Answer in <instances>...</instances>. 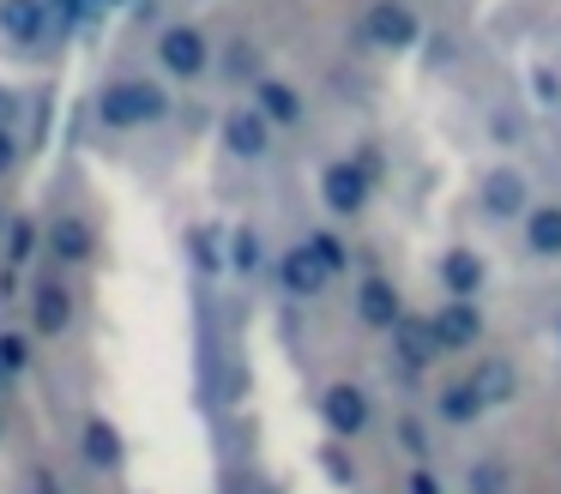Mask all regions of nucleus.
Returning <instances> with one entry per match:
<instances>
[{
    "mask_svg": "<svg viewBox=\"0 0 561 494\" xmlns=\"http://www.w3.org/2000/svg\"><path fill=\"white\" fill-rule=\"evenodd\" d=\"M363 43L375 55H404L423 43V7L416 0H368L363 12Z\"/></svg>",
    "mask_w": 561,
    "mask_h": 494,
    "instance_id": "obj_7",
    "label": "nucleus"
},
{
    "mask_svg": "<svg viewBox=\"0 0 561 494\" xmlns=\"http://www.w3.org/2000/svg\"><path fill=\"white\" fill-rule=\"evenodd\" d=\"M483 289H489V260H483V248H477V241H453V248L440 253V296H471V301H483Z\"/></svg>",
    "mask_w": 561,
    "mask_h": 494,
    "instance_id": "obj_13",
    "label": "nucleus"
},
{
    "mask_svg": "<svg viewBox=\"0 0 561 494\" xmlns=\"http://www.w3.org/2000/svg\"><path fill=\"white\" fill-rule=\"evenodd\" d=\"M7 380H13V374H7V368H0V392H7Z\"/></svg>",
    "mask_w": 561,
    "mask_h": 494,
    "instance_id": "obj_31",
    "label": "nucleus"
},
{
    "mask_svg": "<svg viewBox=\"0 0 561 494\" xmlns=\"http://www.w3.org/2000/svg\"><path fill=\"white\" fill-rule=\"evenodd\" d=\"M399 489L404 494H453V482H447V470H440V464H404Z\"/></svg>",
    "mask_w": 561,
    "mask_h": 494,
    "instance_id": "obj_21",
    "label": "nucleus"
},
{
    "mask_svg": "<svg viewBox=\"0 0 561 494\" xmlns=\"http://www.w3.org/2000/svg\"><path fill=\"white\" fill-rule=\"evenodd\" d=\"M556 344H561V320H556Z\"/></svg>",
    "mask_w": 561,
    "mask_h": 494,
    "instance_id": "obj_34",
    "label": "nucleus"
},
{
    "mask_svg": "<svg viewBox=\"0 0 561 494\" xmlns=\"http://www.w3.org/2000/svg\"><path fill=\"white\" fill-rule=\"evenodd\" d=\"M79 446H85V464L103 470V476H115V470L127 464V440H122V428H115L110 416H91L85 434H79Z\"/></svg>",
    "mask_w": 561,
    "mask_h": 494,
    "instance_id": "obj_18",
    "label": "nucleus"
},
{
    "mask_svg": "<svg viewBox=\"0 0 561 494\" xmlns=\"http://www.w3.org/2000/svg\"><path fill=\"white\" fill-rule=\"evenodd\" d=\"M91 7H98V12H103V7H110V0H91Z\"/></svg>",
    "mask_w": 561,
    "mask_h": 494,
    "instance_id": "obj_33",
    "label": "nucleus"
},
{
    "mask_svg": "<svg viewBox=\"0 0 561 494\" xmlns=\"http://www.w3.org/2000/svg\"><path fill=\"white\" fill-rule=\"evenodd\" d=\"M230 265H236V272H254V265H260V235H254V229H236V235H230Z\"/></svg>",
    "mask_w": 561,
    "mask_h": 494,
    "instance_id": "obj_25",
    "label": "nucleus"
},
{
    "mask_svg": "<svg viewBox=\"0 0 561 494\" xmlns=\"http://www.w3.org/2000/svg\"><path fill=\"white\" fill-rule=\"evenodd\" d=\"M91 248H98V235H91V223L85 217H55L49 223V253L55 260H67V265H79V260H91Z\"/></svg>",
    "mask_w": 561,
    "mask_h": 494,
    "instance_id": "obj_20",
    "label": "nucleus"
},
{
    "mask_svg": "<svg viewBox=\"0 0 561 494\" xmlns=\"http://www.w3.org/2000/svg\"><path fill=\"white\" fill-rule=\"evenodd\" d=\"M320 422H327L332 440H363V434H375V422H380V398L368 392L363 380L339 374V380L320 386Z\"/></svg>",
    "mask_w": 561,
    "mask_h": 494,
    "instance_id": "obj_3",
    "label": "nucleus"
},
{
    "mask_svg": "<svg viewBox=\"0 0 561 494\" xmlns=\"http://www.w3.org/2000/svg\"><path fill=\"white\" fill-rule=\"evenodd\" d=\"M278 284H284V296H296V301H314V296H327L332 272L320 265V253L308 248V241H296V248L278 260Z\"/></svg>",
    "mask_w": 561,
    "mask_h": 494,
    "instance_id": "obj_15",
    "label": "nucleus"
},
{
    "mask_svg": "<svg viewBox=\"0 0 561 494\" xmlns=\"http://www.w3.org/2000/svg\"><path fill=\"white\" fill-rule=\"evenodd\" d=\"M224 55H230V60H224V67H230L236 79H242V72H254V67H260V55H254V48H248V43H230V48H224Z\"/></svg>",
    "mask_w": 561,
    "mask_h": 494,
    "instance_id": "obj_27",
    "label": "nucleus"
},
{
    "mask_svg": "<svg viewBox=\"0 0 561 494\" xmlns=\"http://www.w3.org/2000/svg\"><path fill=\"white\" fill-rule=\"evenodd\" d=\"M404 296H399V284H392L387 272H368L363 284H356V320L368 325V332H380V337H392L399 332V320H404Z\"/></svg>",
    "mask_w": 561,
    "mask_h": 494,
    "instance_id": "obj_12",
    "label": "nucleus"
},
{
    "mask_svg": "<svg viewBox=\"0 0 561 494\" xmlns=\"http://www.w3.org/2000/svg\"><path fill=\"white\" fill-rule=\"evenodd\" d=\"M37 494H61V489H55V482H49V476H43V482H37Z\"/></svg>",
    "mask_w": 561,
    "mask_h": 494,
    "instance_id": "obj_30",
    "label": "nucleus"
},
{
    "mask_svg": "<svg viewBox=\"0 0 561 494\" xmlns=\"http://www.w3.org/2000/svg\"><path fill=\"white\" fill-rule=\"evenodd\" d=\"M254 108L272 120V127H302V120H308V96H302V84L272 79V72H260V79H254Z\"/></svg>",
    "mask_w": 561,
    "mask_h": 494,
    "instance_id": "obj_16",
    "label": "nucleus"
},
{
    "mask_svg": "<svg viewBox=\"0 0 561 494\" xmlns=\"http://www.w3.org/2000/svg\"><path fill=\"white\" fill-rule=\"evenodd\" d=\"M170 115V91L151 79H110L98 91V120L115 133H139V127H158Z\"/></svg>",
    "mask_w": 561,
    "mask_h": 494,
    "instance_id": "obj_2",
    "label": "nucleus"
},
{
    "mask_svg": "<svg viewBox=\"0 0 561 494\" xmlns=\"http://www.w3.org/2000/svg\"><path fill=\"white\" fill-rule=\"evenodd\" d=\"M513 248H519L525 265L556 272L561 265V193H537L531 211L519 217V229H513Z\"/></svg>",
    "mask_w": 561,
    "mask_h": 494,
    "instance_id": "obj_6",
    "label": "nucleus"
},
{
    "mask_svg": "<svg viewBox=\"0 0 561 494\" xmlns=\"http://www.w3.org/2000/svg\"><path fill=\"white\" fill-rule=\"evenodd\" d=\"M320 205H327L339 223H351V217H363L368 205H375V169L363 163V157H332L327 169H320Z\"/></svg>",
    "mask_w": 561,
    "mask_h": 494,
    "instance_id": "obj_5",
    "label": "nucleus"
},
{
    "mask_svg": "<svg viewBox=\"0 0 561 494\" xmlns=\"http://www.w3.org/2000/svg\"><path fill=\"white\" fill-rule=\"evenodd\" d=\"M272 133L278 127H272L254 103H242V108L224 115V151H230L236 163H260V157H272Z\"/></svg>",
    "mask_w": 561,
    "mask_h": 494,
    "instance_id": "obj_14",
    "label": "nucleus"
},
{
    "mask_svg": "<svg viewBox=\"0 0 561 494\" xmlns=\"http://www.w3.org/2000/svg\"><path fill=\"white\" fill-rule=\"evenodd\" d=\"M531 199H537V181L519 157H489L471 181V217L483 229H519Z\"/></svg>",
    "mask_w": 561,
    "mask_h": 494,
    "instance_id": "obj_1",
    "label": "nucleus"
},
{
    "mask_svg": "<svg viewBox=\"0 0 561 494\" xmlns=\"http://www.w3.org/2000/svg\"><path fill=\"white\" fill-rule=\"evenodd\" d=\"M465 374H471V386L483 392V404H489V410L519 404V398L531 392V368H525L519 349H477Z\"/></svg>",
    "mask_w": 561,
    "mask_h": 494,
    "instance_id": "obj_8",
    "label": "nucleus"
},
{
    "mask_svg": "<svg viewBox=\"0 0 561 494\" xmlns=\"http://www.w3.org/2000/svg\"><path fill=\"white\" fill-rule=\"evenodd\" d=\"M489 416V404H483V392L471 386V374H440L435 380V404H428V422H435L440 434H471L477 422Z\"/></svg>",
    "mask_w": 561,
    "mask_h": 494,
    "instance_id": "obj_9",
    "label": "nucleus"
},
{
    "mask_svg": "<svg viewBox=\"0 0 561 494\" xmlns=\"http://www.w3.org/2000/svg\"><path fill=\"white\" fill-rule=\"evenodd\" d=\"M0 36L43 43V36H49V7H43V0H0Z\"/></svg>",
    "mask_w": 561,
    "mask_h": 494,
    "instance_id": "obj_19",
    "label": "nucleus"
},
{
    "mask_svg": "<svg viewBox=\"0 0 561 494\" xmlns=\"http://www.w3.org/2000/svg\"><path fill=\"white\" fill-rule=\"evenodd\" d=\"M13 120H19V96L0 91V127H13Z\"/></svg>",
    "mask_w": 561,
    "mask_h": 494,
    "instance_id": "obj_29",
    "label": "nucleus"
},
{
    "mask_svg": "<svg viewBox=\"0 0 561 494\" xmlns=\"http://www.w3.org/2000/svg\"><path fill=\"white\" fill-rule=\"evenodd\" d=\"M43 7H49V31H73V24H85L91 12V0H43Z\"/></svg>",
    "mask_w": 561,
    "mask_h": 494,
    "instance_id": "obj_24",
    "label": "nucleus"
},
{
    "mask_svg": "<svg viewBox=\"0 0 561 494\" xmlns=\"http://www.w3.org/2000/svg\"><path fill=\"white\" fill-rule=\"evenodd\" d=\"M7 223H13V217H7V211H0V229H7Z\"/></svg>",
    "mask_w": 561,
    "mask_h": 494,
    "instance_id": "obj_32",
    "label": "nucleus"
},
{
    "mask_svg": "<svg viewBox=\"0 0 561 494\" xmlns=\"http://www.w3.org/2000/svg\"><path fill=\"white\" fill-rule=\"evenodd\" d=\"M525 489V470L513 446H477L459 470V494H519Z\"/></svg>",
    "mask_w": 561,
    "mask_h": 494,
    "instance_id": "obj_10",
    "label": "nucleus"
},
{
    "mask_svg": "<svg viewBox=\"0 0 561 494\" xmlns=\"http://www.w3.org/2000/svg\"><path fill=\"white\" fill-rule=\"evenodd\" d=\"M37 253V217H13L7 223V265H25Z\"/></svg>",
    "mask_w": 561,
    "mask_h": 494,
    "instance_id": "obj_22",
    "label": "nucleus"
},
{
    "mask_svg": "<svg viewBox=\"0 0 561 494\" xmlns=\"http://www.w3.org/2000/svg\"><path fill=\"white\" fill-rule=\"evenodd\" d=\"M31 325H37L43 337H61L67 325H73V289L43 277V284L31 289Z\"/></svg>",
    "mask_w": 561,
    "mask_h": 494,
    "instance_id": "obj_17",
    "label": "nucleus"
},
{
    "mask_svg": "<svg viewBox=\"0 0 561 494\" xmlns=\"http://www.w3.org/2000/svg\"><path fill=\"white\" fill-rule=\"evenodd\" d=\"M19 163V139H13V127H0V175Z\"/></svg>",
    "mask_w": 561,
    "mask_h": 494,
    "instance_id": "obj_28",
    "label": "nucleus"
},
{
    "mask_svg": "<svg viewBox=\"0 0 561 494\" xmlns=\"http://www.w3.org/2000/svg\"><path fill=\"white\" fill-rule=\"evenodd\" d=\"M308 248L320 253V265H327L332 277H339L344 265H351V253H344V235H339V229H314V235H308Z\"/></svg>",
    "mask_w": 561,
    "mask_h": 494,
    "instance_id": "obj_23",
    "label": "nucleus"
},
{
    "mask_svg": "<svg viewBox=\"0 0 561 494\" xmlns=\"http://www.w3.org/2000/svg\"><path fill=\"white\" fill-rule=\"evenodd\" d=\"M25 361H31V344L19 332H0V368L7 374H25Z\"/></svg>",
    "mask_w": 561,
    "mask_h": 494,
    "instance_id": "obj_26",
    "label": "nucleus"
},
{
    "mask_svg": "<svg viewBox=\"0 0 561 494\" xmlns=\"http://www.w3.org/2000/svg\"><path fill=\"white\" fill-rule=\"evenodd\" d=\"M428 337H435L440 361L477 356V349H489V320L471 296H440L435 313H428Z\"/></svg>",
    "mask_w": 561,
    "mask_h": 494,
    "instance_id": "obj_4",
    "label": "nucleus"
},
{
    "mask_svg": "<svg viewBox=\"0 0 561 494\" xmlns=\"http://www.w3.org/2000/svg\"><path fill=\"white\" fill-rule=\"evenodd\" d=\"M158 67L170 72V79H199V72H211V43L199 24H163L158 31Z\"/></svg>",
    "mask_w": 561,
    "mask_h": 494,
    "instance_id": "obj_11",
    "label": "nucleus"
}]
</instances>
